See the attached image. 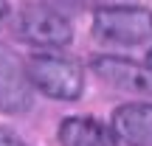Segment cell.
Returning <instances> with one entry per match:
<instances>
[{
  "mask_svg": "<svg viewBox=\"0 0 152 146\" xmlns=\"http://www.w3.org/2000/svg\"><path fill=\"white\" fill-rule=\"evenodd\" d=\"M26 76L31 87H37L39 93H45L48 98H56V101H73L82 96V87H85V76L76 62L51 54L28 56Z\"/></svg>",
  "mask_w": 152,
  "mask_h": 146,
  "instance_id": "cell-1",
  "label": "cell"
},
{
  "mask_svg": "<svg viewBox=\"0 0 152 146\" xmlns=\"http://www.w3.org/2000/svg\"><path fill=\"white\" fill-rule=\"evenodd\" d=\"M93 34L110 45H141L152 39V11L141 6H104L93 14Z\"/></svg>",
  "mask_w": 152,
  "mask_h": 146,
  "instance_id": "cell-2",
  "label": "cell"
},
{
  "mask_svg": "<svg viewBox=\"0 0 152 146\" xmlns=\"http://www.w3.org/2000/svg\"><path fill=\"white\" fill-rule=\"evenodd\" d=\"M17 34L37 48H65L73 39L71 20L48 6H28L17 20Z\"/></svg>",
  "mask_w": 152,
  "mask_h": 146,
  "instance_id": "cell-3",
  "label": "cell"
},
{
  "mask_svg": "<svg viewBox=\"0 0 152 146\" xmlns=\"http://www.w3.org/2000/svg\"><path fill=\"white\" fill-rule=\"evenodd\" d=\"M90 68L104 84L115 87V90L152 96V68L149 65H138V62L121 59V56H96L90 62Z\"/></svg>",
  "mask_w": 152,
  "mask_h": 146,
  "instance_id": "cell-4",
  "label": "cell"
},
{
  "mask_svg": "<svg viewBox=\"0 0 152 146\" xmlns=\"http://www.w3.org/2000/svg\"><path fill=\"white\" fill-rule=\"evenodd\" d=\"M34 87L26 76V65L6 48H0V113L20 115L31 107Z\"/></svg>",
  "mask_w": 152,
  "mask_h": 146,
  "instance_id": "cell-5",
  "label": "cell"
},
{
  "mask_svg": "<svg viewBox=\"0 0 152 146\" xmlns=\"http://www.w3.org/2000/svg\"><path fill=\"white\" fill-rule=\"evenodd\" d=\"M113 132L127 146H152V104L132 101L115 107Z\"/></svg>",
  "mask_w": 152,
  "mask_h": 146,
  "instance_id": "cell-6",
  "label": "cell"
},
{
  "mask_svg": "<svg viewBox=\"0 0 152 146\" xmlns=\"http://www.w3.org/2000/svg\"><path fill=\"white\" fill-rule=\"evenodd\" d=\"M62 146H118V138L110 126L90 115H71L59 124Z\"/></svg>",
  "mask_w": 152,
  "mask_h": 146,
  "instance_id": "cell-7",
  "label": "cell"
},
{
  "mask_svg": "<svg viewBox=\"0 0 152 146\" xmlns=\"http://www.w3.org/2000/svg\"><path fill=\"white\" fill-rule=\"evenodd\" d=\"M0 146H26L20 141V138L14 135V132H9V129H0Z\"/></svg>",
  "mask_w": 152,
  "mask_h": 146,
  "instance_id": "cell-8",
  "label": "cell"
},
{
  "mask_svg": "<svg viewBox=\"0 0 152 146\" xmlns=\"http://www.w3.org/2000/svg\"><path fill=\"white\" fill-rule=\"evenodd\" d=\"M6 20H9V0H0V28Z\"/></svg>",
  "mask_w": 152,
  "mask_h": 146,
  "instance_id": "cell-9",
  "label": "cell"
},
{
  "mask_svg": "<svg viewBox=\"0 0 152 146\" xmlns=\"http://www.w3.org/2000/svg\"><path fill=\"white\" fill-rule=\"evenodd\" d=\"M147 65L152 68V51H149V54H147Z\"/></svg>",
  "mask_w": 152,
  "mask_h": 146,
  "instance_id": "cell-10",
  "label": "cell"
}]
</instances>
